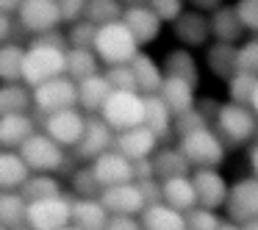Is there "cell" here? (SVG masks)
Segmentation results:
<instances>
[{
    "mask_svg": "<svg viewBox=\"0 0 258 230\" xmlns=\"http://www.w3.org/2000/svg\"><path fill=\"white\" fill-rule=\"evenodd\" d=\"M67 50H70V42H67L64 28L50 31L45 36H36V39H28V45H25L23 84L36 89L45 81L67 75Z\"/></svg>",
    "mask_w": 258,
    "mask_h": 230,
    "instance_id": "1",
    "label": "cell"
},
{
    "mask_svg": "<svg viewBox=\"0 0 258 230\" xmlns=\"http://www.w3.org/2000/svg\"><path fill=\"white\" fill-rule=\"evenodd\" d=\"M78 106V84L70 75H58L53 81H45L34 89V114H56L64 108Z\"/></svg>",
    "mask_w": 258,
    "mask_h": 230,
    "instance_id": "8",
    "label": "cell"
},
{
    "mask_svg": "<svg viewBox=\"0 0 258 230\" xmlns=\"http://www.w3.org/2000/svg\"><path fill=\"white\" fill-rule=\"evenodd\" d=\"M64 34H67L70 47H86V50H92V47H95V39H97V25L84 17L73 25H64Z\"/></svg>",
    "mask_w": 258,
    "mask_h": 230,
    "instance_id": "39",
    "label": "cell"
},
{
    "mask_svg": "<svg viewBox=\"0 0 258 230\" xmlns=\"http://www.w3.org/2000/svg\"><path fill=\"white\" fill-rule=\"evenodd\" d=\"M145 125L158 136V141L175 133V114L161 100V95H145Z\"/></svg>",
    "mask_w": 258,
    "mask_h": 230,
    "instance_id": "25",
    "label": "cell"
},
{
    "mask_svg": "<svg viewBox=\"0 0 258 230\" xmlns=\"http://www.w3.org/2000/svg\"><path fill=\"white\" fill-rule=\"evenodd\" d=\"M31 175L34 172L23 161L20 150H3L0 147V191H20Z\"/></svg>",
    "mask_w": 258,
    "mask_h": 230,
    "instance_id": "23",
    "label": "cell"
},
{
    "mask_svg": "<svg viewBox=\"0 0 258 230\" xmlns=\"http://www.w3.org/2000/svg\"><path fill=\"white\" fill-rule=\"evenodd\" d=\"M106 230H145L139 216H111Z\"/></svg>",
    "mask_w": 258,
    "mask_h": 230,
    "instance_id": "48",
    "label": "cell"
},
{
    "mask_svg": "<svg viewBox=\"0 0 258 230\" xmlns=\"http://www.w3.org/2000/svg\"><path fill=\"white\" fill-rule=\"evenodd\" d=\"M25 67V45L23 42H3L0 45V84H17L23 81Z\"/></svg>",
    "mask_w": 258,
    "mask_h": 230,
    "instance_id": "33",
    "label": "cell"
},
{
    "mask_svg": "<svg viewBox=\"0 0 258 230\" xmlns=\"http://www.w3.org/2000/svg\"><path fill=\"white\" fill-rule=\"evenodd\" d=\"M158 95H161V100L169 106V111H172L175 117H180V114L191 111V108L197 106V86H191L189 81H183V78L167 75Z\"/></svg>",
    "mask_w": 258,
    "mask_h": 230,
    "instance_id": "20",
    "label": "cell"
},
{
    "mask_svg": "<svg viewBox=\"0 0 258 230\" xmlns=\"http://www.w3.org/2000/svg\"><path fill=\"white\" fill-rule=\"evenodd\" d=\"M28 224L34 230H61L73 224V197L56 194L28 202Z\"/></svg>",
    "mask_w": 258,
    "mask_h": 230,
    "instance_id": "9",
    "label": "cell"
},
{
    "mask_svg": "<svg viewBox=\"0 0 258 230\" xmlns=\"http://www.w3.org/2000/svg\"><path fill=\"white\" fill-rule=\"evenodd\" d=\"M100 202L106 205V211L111 213V216H139L147 208L145 191H142V186L136 183V180L111 186V189H103Z\"/></svg>",
    "mask_w": 258,
    "mask_h": 230,
    "instance_id": "14",
    "label": "cell"
},
{
    "mask_svg": "<svg viewBox=\"0 0 258 230\" xmlns=\"http://www.w3.org/2000/svg\"><path fill=\"white\" fill-rule=\"evenodd\" d=\"M86 6H89V0H58L64 25H73V23H78V20H84L86 17Z\"/></svg>",
    "mask_w": 258,
    "mask_h": 230,
    "instance_id": "47",
    "label": "cell"
},
{
    "mask_svg": "<svg viewBox=\"0 0 258 230\" xmlns=\"http://www.w3.org/2000/svg\"><path fill=\"white\" fill-rule=\"evenodd\" d=\"M61 230H84V227H78V224H67V227H61Z\"/></svg>",
    "mask_w": 258,
    "mask_h": 230,
    "instance_id": "57",
    "label": "cell"
},
{
    "mask_svg": "<svg viewBox=\"0 0 258 230\" xmlns=\"http://www.w3.org/2000/svg\"><path fill=\"white\" fill-rule=\"evenodd\" d=\"M164 75H172V78H183L191 86H200V64H197L195 53L189 47H175L164 56L161 61Z\"/></svg>",
    "mask_w": 258,
    "mask_h": 230,
    "instance_id": "29",
    "label": "cell"
},
{
    "mask_svg": "<svg viewBox=\"0 0 258 230\" xmlns=\"http://www.w3.org/2000/svg\"><path fill=\"white\" fill-rule=\"evenodd\" d=\"M31 114H3L0 117V147L3 150H20L36 133V119Z\"/></svg>",
    "mask_w": 258,
    "mask_h": 230,
    "instance_id": "19",
    "label": "cell"
},
{
    "mask_svg": "<svg viewBox=\"0 0 258 230\" xmlns=\"http://www.w3.org/2000/svg\"><path fill=\"white\" fill-rule=\"evenodd\" d=\"M0 230H6V227H3V224H0Z\"/></svg>",
    "mask_w": 258,
    "mask_h": 230,
    "instance_id": "60",
    "label": "cell"
},
{
    "mask_svg": "<svg viewBox=\"0 0 258 230\" xmlns=\"http://www.w3.org/2000/svg\"><path fill=\"white\" fill-rule=\"evenodd\" d=\"M86 117L89 114L81 111L78 106L75 108H64V111H56V114H47L42 119V130L50 136L53 141L64 147V150H75L86 130Z\"/></svg>",
    "mask_w": 258,
    "mask_h": 230,
    "instance_id": "10",
    "label": "cell"
},
{
    "mask_svg": "<svg viewBox=\"0 0 258 230\" xmlns=\"http://www.w3.org/2000/svg\"><path fill=\"white\" fill-rule=\"evenodd\" d=\"M111 213L100 202V197H73V224L84 230H106Z\"/></svg>",
    "mask_w": 258,
    "mask_h": 230,
    "instance_id": "21",
    "label": "cell"
},
{
    "mask_svg": "<svg viewBox=\"0 0 258 230\" xmlns=\"http://www.w3.org/2000/svg\"><path fill=\"white\" fill-rule=\"evenodd\" d=\"M114 136H117V130H114L100 114H89V117H86V130H84V136H81L78 147H75V156H78L81 161H95L97 156L114 150Z\"/></svg>",
    "mask_w": 258,
    "mask_h": 230,
    "instance_id": "13",
    "label": "cell"
},
{
    "mask_svg": "<svg viewBox=\"0 0 258 230\" xmlns=\"http://www.w3.org/2000/svg\"><path fill=\"white\" fill-rule=\"evenodd\" d=\"M172 36L178 39L180 47H189V50H206L214 42L211 34V17L195 9H186L178 20L172 23Z\"/></svg>",
    "mask_w": 258,
    "mask_h": 230,
    "instance_id": "11",
    "label": "cell"
},
{
    "mask_svg": "<svg viewBox=\"0 0 258 230\" xmlns=\"http://www.w3.org/2000/svg\"><path fill=\"white\" fill-rule=\"evenodd\" d=\"M225 213H228V219L236 224L258 219V178L255 175L239 178L230 186L228 202H225Z\"/></svg>",
    "mask_w": 258,
    "mask_h": 230,
    "instance_id": "12",
    "label": "cell"
},
{
    "mask_svg": "<svg viewBox=\"0 0 258 230\" xmlns=\"http://www.w3.org/2000/svg\"><path fill=\"white\" fill-rule=\"evenodd\" d=\"M147 6L158 14L161 23H175V20L189 9V3H186V0H147Z\"/></svg>",
    "mask_w": 258,
    "mask_h": 230,
    "instance_id": "44",
    "label": "cell"
},
{
    "mask_svg": "<svg viewBox=\"0 0 258 230\" xmlns=\"http://www.w3.org/2000/svg\"><path fill=\"white\" fill-rule=\"evenodd\" d=\"M158 136L153 133L147 125H139V128H131V130H119L114 136V150L122 152L125 158L131 161H142V158H150L153 152L158 150Z\"/></svg>",
    "mask_w": 258,
    "mask_h": 230,
    "instance_id": "18",
    "label": "cell"
},
{
    "mask_svg": "<svg viewBox=\"0 0 258 230\" xmlns=\"http://www.w3.org/2000/svg\"><path fill=\"white\" fill-rule=\"evenodd\" d=\"M250 108L255 111V117H258V86H255V92H252V100H250Z\"/></svg>",
    "mask_w": 258,
    "mask_h": 230,
    "instance_id": "55",
    "label": "cell"
},
{
    "mask_svg": "<svg viewBox=\"0 0 258 230\" xmlns=\"http://www.w3.org/2000/svg\"><path fill=\"white\" fill-rule=\"evenodd\" d=\"M255 139H258V133H255Z\"/></svg>",
    "mask_w": 258,
    "mask_h": 230,
    "instance_id": "61",
    "label": "cell"
},
{
    "mask_svg": "<svg viewBox=\"0 0 258 230\" xmlns=\"http://www.w3.org/2000/svg\"><path fill=\"white\" fill-rule=\"evenodd\" d=\"M233 6H236V14H239L244 31L258 36V0H236Z\"/></svg>",
    "mask_w": 258,
    "mask_h": 230,
    "instance_id": "45",
    "label": "cell"
},
{
    "mask_svg": "<svg viewBox=\"0 0 258 230\" xmlns=\"http://www.w3.org/2000/svg\"><path fill=\"white\" fill-rule=\"evenodd\" d=\"M100 117L117 133L139 128V125H145V95H139V92H111Z\"/></svg>",
    "mask_w": 258,
    "mask_h": 230,
    "instance_id": "7",
    "label": "cell"
},
{
    "mask_svg": "<svg viewBox=\"0 0 258 230\" xmlns=\"http://www.w3.org/2000/svg\"><path fill=\"white\" fill-rule=\"evenodd\" d=\"M122 14H125L122 0H89V6H86V20L95 23L97 28L111 25V23H119Z\"/></svg>",
    "mask_w": 258,
    "mask_h": 230,
    "instance_id": "36",
    "label": "cell"
},
{
    "mask_svg": "<svg viewBox=\"0 0 258 230\" xmlns=\"http://www.w3.org/2000/svg\"><path fill=\"white\" fill-rule=\"evenodd\" d=\"M14 230H34L31 224H20V227H14Z\"/></svg>",
    "mask_w": 258,
    "mask_h": 230,
    "instance_id": "59",
    "label": "cell"
},
{
    "mask_svg": "<svg viewBox=\"0 0 258 230\" xmlns=\"http://www.w3.org/2000/svg\"><path fill=\"white\" fill-rule=\"evenodd\" d=\"M17 25L28 39L36 36H45L50 31H58L64 25L61 20V9H58V0H23L20 12L14 14Z\"/></svg>",
    "mask_w": 258,
    "mask_h": 230,
    "instance_id": "6",
    "label": "cell"
},
{
    "mask_svg": "<svg viewBox=\"0 0 258 230\" xmlns=\"http://www.w3.org/2000/svg\"><path fill=\"white\" fill-rule=\"evenodd\" d=\"M25 194V200L34 202V200H45V197H56V194H64V186L56 175H31L25 180V186L20 189Z\"/></svg>",
    "mask_w": 258,
    "mask_h": 230,
    "instance_id": "37",
    "label": "cell"
},
{
    "mask_svg": "<svg viewBox=\"0 0 258 230\" xmlns=\"http://www.w3.org/2000/svg\"><path fill=\"white\" fill-rule=\"evenodd\" d=\"M203 53H206V67H208V72H211L214 78L228 81L230 75L239 72V64H236L239 45H228V42H217V39H214Z\"/></svg>",
    "mask_w": 258,
    "mask_h": 230,
    "instance_id": "22",
    "label": "cell"
},
{
    "mask_svg": "<svg viewBox=\"0 0 258 230\" xmlns=\"http://www.w3.org/2000/svg\"><path fill=\"white\" fill-rule=\"evenodd\" d=\"M134 67V75H136V84H139V95H158L161 92V84H164V67L150 56V53L139 50V56L131 61Z\"/></svg>",
    "mask_w": 258,
    "mask_h": 230,
    "instance_id": "27",
    "label": "cell"
},
{
    "mask_svg": "<svg viewBox=\"0 0 258 230\" xmlns=\"http://www.w3.org/2000/svg\"><path fill=\"white\" fill-rule=\"evenodd\" d=\"M122 23L131 28V34L136 36V42H139L142 47L153 45L164 31V23L158 20V14L147 6V0L145 3H131V6H125Z\"/></svg>",
    "mask_w": 258,
    "mask_h": 230,
    "instance_id": "17",
    "label": "cell"
},
{
    "mask_svg": "<svg viewBox=\"0 0 258 230\" xmlns=\"http://www.w3.org/2000/svg\"><path fill=\"white\" fill-rule=\"evenodd\" d=\"M14 34H17V17L0 12V45H3V42H12Z\"/></svg>",
    "mask_w": 258,
    "mask_h": 230,
    "instance_id": "49",
    "label": "cell"
},
{
    "mask_svg": "<svg viewBox=\"0 0 258 230\" xmlns=\"http://www.w3.org/2000/svg\"><path fill=\"white\" fill-rule=\"evenodd\" d=\"M0 224L6 230L28 224V200L23 191H0Z\"/></svg>",
    "mask_w": 258,
    "mask_h": 230,
    "instance_id": "34",
    "label": "cell"
},
{
    "mask_svg": "<svg viewBox=\"0 0 258 230\" xmlns=\"http://www.w3.org/2000/svg\"><path fill=\"white\" fill-rule=\"evenodd\" d=\"M247 164H250V172L258 178V139L250 144V150H247Z\"/></svg>",
    "mask_w": 258,
    "mask_h": 230,
    "instance_id": "52",
    "label": "cell"
},
{
    "mask_svg": "<svg viewBox=\"0 0 258 230\" xmlns=\"http://www.w3.org/2000/svg\"><path fill=\"white\" fill-rule=\"evenodd\" d=\"M100 58H97L95 50H86V47H70L67 50V75L81 84V81L92 78V75H100Z\"/></svg>",
    "mask_w": 258,
    "mask_h": 230,
    "instance_id": "35",
    "label": "cell"
},
{
    "mask_svg": "<svg viewBox=\"0 0 258 230\" xmlns=\"http://www.w3.org/2000/svg\"><path fill=\"white\" fill-rule=\"evenodd\" d=\"M211 17V34L217 42H228V45H239L241 36L247 34L244 25H241L239 14H236V6H219L214 14H208Z\"/></svg>",
    "mask_w": 258,
    "mask_h": 230,
    "instance_id": "28",
    "label": "cell"
},
{
    "mask_svg": "<svg viewBox=\"0 0 258 230\" xmlns=\"http://www.w3.org/2000/svg\"><path fill=\"white\" fill-rule=\"evenodd\" d=\"M153 169H156L158 180L191 175V164L186 161V156L178 150V147H158V150L153 152Z\"/></svg>",
    "mask_w": 258,
    "mask_h": 230,
    "instance_id": "32",
    "label": "cell"
},
{
    "mask_svg": "<svg viewBox=\"0 0 258 230\" xmlns=\"http://www.w3.org/2000/svg\"><path fill=\"white\" fill-rule=\"evenodd\" d=\"M241 227H244V230H258V219H252V222H244Z\"/></svg>",
    "mask_w": 258,
    "mask_h": 230,
    "instance_id": "56",
    "label": "cell"
},
{
    "mask_svg": "<svg viewBox=\"0 0 258 230\" xmlns=\"http://www.w3.org/2000/svg\"><path fill=\"white\" fill-rule=\"evenodd\" d=\"M89 169L103 189H111V186L136 180L134 178V161L125 158L122 152H117V150H108V152H103V156H97L95 161H89Z\"/></svg>",
    "mask_w": 258,
    "mask_h": 230,
    "instance_id": "16",
    "label": "cell"
},
{
    "mask_svg": "<svg viewBox=\"0 0 258 230\" xmlns=\"http://www.w3.org/2000/svg\"><path fill=\"white\" fill-rule=\"evenodd\" d=\"M70 189H73V197H100L103 194V186L95 180L89 164L70 175Z\"/></svg>",
    "mask_w": 258,
    "mask_h": 230,
    "instance_id": "40",
    "label": "cell"
},
{
    "mask_svg": "<svg viewBox=\"0 0 258 230\" xmlns=\"http://www.w3.org/2000/svg\"><path fill=\"white\" fill-rule=\"evenodd\" d=\"M106 81L111 84L114 92H139V84H136V75L131 64H117V67H106L103 69Z\"/></svg>",
    "mask_w": 258,
    "mask_h": 230,
    "instance_id": "41",
    "label": "cell"
},
{
    "mask_svg": "<svg viewBox=\"0 0 258 230\" xmlns=\"http://www.w3.org/2000/svg\"><path fill=\"white\" fill-rule=\"evenodd\" d=\"M92 50L97 53L106 67H117V64H131L136 56H139L142 45L136 42V36L131 34V28L119 20V23L103 25L97 28V39Z\"/></svg>",
    "mask_w": 258,
    "mask_h": 230,
    "instance_id": "4",
    "label": "cell"
},
{
    "mask_svg": "<svg viewBox=\"0 0 258 230\" xmlns=\"http://www.w3.org/2000/svg\"><path fill=\"white\" fill-rule=\"evenodd\" d=\"M145 230H186V213L167 202H153L139 213Z\"/></svg>",
    "mask_w": 258,
    "mask_h": 230,
    "instance_id": "24",
    "label": "cell"
},
{
    "mask_svg": "<svg viewBox=\"0 0 258 230\" xmlns=\"http://www.w3.org/2000/svg\"><path fill=\"white\" fill-rule=\"evenodd\" d=\"M134 178L136 180L156 178V169H153V156L150 158H142V161H134Z\"/></svg>",
    "mask_w": 258,
    "mask_h": 230,
    "instance_id": "50",
    "label": "cell"
},
{
    "mask_svg": "<svg viewBox=\"0 0 258 230\" xmlns=\"http://www.w3.org/2000/svg\"><path fill=\"white\" fill-rule=\"evenodd\" d=\"M20 156L28 164L31 172L36 175H58L67 167V150H64L58 141H53L45 130H36L23 147H20Z\"/></svg>",
    "mask_w": 258,
    "mask_h": 230,
    "instance_id": "5",
    "label": "cell"
},
{
    "mask_svg": "<svg viewBox=\"0 0 258 230\" xmlns=\"http://www.w3.org/2000/svg\"><path fill=\"white\" fill-rule=\"evenodd\" d=\"M175 147L186 156L191 169H219L225 164V158H228V144H225L222 136L211 125L178 136V144Z\"/></svg>",
    "mask_w": 258,
    "mask_h": 230,
    "instance_id": "2",
    "label": "cell"
},
{
    "mask_svg": "<svg viewBox=\"0 0 258 230\" xmlns=\"http://www.w3.org/2000/svg\"><path fill=\"white\" fill-rule=\"evenodd\" d=\"M111 84L106 81V75H92V78L78 84V108L86 114H100L106 100L111 97Z\"/></svg>",
    "mask_w": 258,
    "mask_h": 230,
    "instance_id": "26",
    "label": "cell"
},
{
    "mask_svg": "<svg viewBox=\"0 0 258 230\" xmlns=\"http://www.w3.org/2000/svg\"><path fill=\"white\" fill-rule=\"evenodd\" d=\"M191 183H195V191H197V205L211 208V211L225 208L230 194V183L225 180V175L219 169H195Z\"/></svg>",
    "mask_w": 258,
    "mask_h": 230,
    "instance_id": "15",
    "label": "cell"
},
{
    "mask_svg": "<svg viewBox=\"0 0 258 230\" xmlns=\"http://www.w3.org/2000/svg\"><path fill=\"white\" fill-rule=\"evenodd\" d=\"M225 84H228V100L230 103L250 106L252 92H255V86H258V75L255 72H236V75H230Z\"/></svg>",
    "mask_w": 258,
    "mask_h": 230,
    "instance_id": "38",
    "label": "cell"
},
{
    "mask_svg": "<svg viewBox=\"0 0 258 230\" xmlns=\"http://www.w3.org/2000/svg\"><path fill=\"white\" fill-rule=\"evenodd\" d=\"M186 3H189V9L203 14H214L219 6H225V0H186Z\"/></svg>",
    "mask_w": 258,
    "mask_h": 230,
    "instance_id": "51",
    "label": "cell"
},
{
    "mask_svg": "<svg viewBox=\"0 0 258 230\" xmlns=\"http://www.w3.org/2000/svg\"><path fill=\"white\" fill-rule=\"evenodd\" d=\"M125 6H131V3H145V0H122Z\"/></svg>",
    "mask_w": 258,
    "mask_h": 230,
    "instance_id": "58",
    "label": "cell"
},
{
    "mask_svg": "<svg viewBox=\"0 0 258 230\" xmlns=\"http://www.w3.org/2000/svg\"><path fill=\"white\" fill-rule=\"evenodd\" d=\"M214 130L222 136V141L228 144V150L236 147H244L255 141L258 133V117L250 106H241V103H222L214 117Z\"/></svg>",
    "mask_w": 258,
    "mask_h": 230,
    "instance_id": "3",
    "label": "cell"
},
{
    "mask_svg": "<svg viewBox=\"0 0 258 230\" xmlns=\"http://www.w3.org/2000/svg\"><path fill=\"white\" fill-rule=\"evenodd\" d=\"M34 111V89L23 81L0 84V117L3 114H31Z\"/></svg>",
    "mask_w": 258,
    "mask_h": 230,
    "instance_id": "31",
    "label": "cell"
},
{
    "mask_svg": "<svg viewBox=\"0 0 258 230\" xmlns=\"http://www.w3.org/2000/svg\"><path fill=\"white\" fill-rule=\"evenodd\" d=\"M20 6H23V0H0V12L6 14H17Z\"/></svg>",
    "mask_w": 258,
    "mask_h": 230,
    "instance_id": "53",
    "label": "cell"
},
{
    "mask_svg": "<svg viewBox=\"0 0 258 230\" xmlns=\"http://www.w3.org/2000/svg\"><path fill=\"white\" fill-rule=\"evenodd\" d=\"M225 219L219 216L217 211H211V208H191L189 213H186V230H219L222 227Z\"/></svg>",
    "mask_w": 258,
    "mask_h": 230,
    "instance_id": "42",
    "label": "cell"
},
{
    "mask_svg": "<svg viewBox=\"0 0 258 230\" xmlns=\"http://www.w3.org/2000/svg\"><path fill=\"white\" fill-rule=\"evenodd\" d=\"M236 64H239V72H255L258 75V36H250V39H244L239 45Z\"/></svg>",
    "mask_w": 258,
    "mask_h": 230,
    "instance_id": "43",
    "label": "cell"
},
{
    "mask_svg": "<svg viewBox=\"0 0 258 230\" xmlns=\"http://www.w3.org/2000/svg\"><path fill=\"white\" fill-rule=\"evenodd\" d=\"M219 230H244V227H241V224H236V222H230V219H225Z\"/></svg>",
    "mask_w": 258,
    "mask_h": 230,
    "instance_id": "54",
    "label": "cell"
},
{
    "mask_svg": "<svg viewBox=\"0 0 258 230\" xmlns=\"http://www.w3.org/2000/svg\"><path fill=\"white\" fill-rule=\"evenodd\" d=\"M161 191H164V202L178 208V211L189 213L191 208H197V191H195V183H191V175L161 180Z\"/></svg>",
    "mask_w": 258,
    "mask_h": 230,
    "instance_id": "30",
    "label": "cell"
},
{
    "mask_svg": "<svg viewBox=\"0 0 258 230\" xmlns=\"http://www.w3.org/2000/svg\"><path fill=\"white\" fill-rule=\"evenodd\" d=\"M208 125V119H206V114L200 111V108H191V111H186V114H180V117H175V136H183V133H191V130H197V128H206Z\"/></svg>",
    "mask_w": 258,
    "mask_h": 230,
    "instance_id": "46",
    "label": "cell"
}]
</instances>
